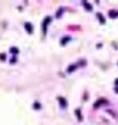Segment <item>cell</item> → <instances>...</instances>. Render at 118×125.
<instances>
[{"label": "cell", "instance_id": "obj_1", "mask_svg": "<svg viewBox=\"0 0 118 125\" xmlns=\"http://www.w3.org/2000/svg\"><path fill=\"white\" fill-rule=\"evenodd\" d=\"M26 27H27V31L28 32H32V26H29V23H26Z\"/></svg>", "mask_w": 118, "mask_h": 125}]
</instances>
